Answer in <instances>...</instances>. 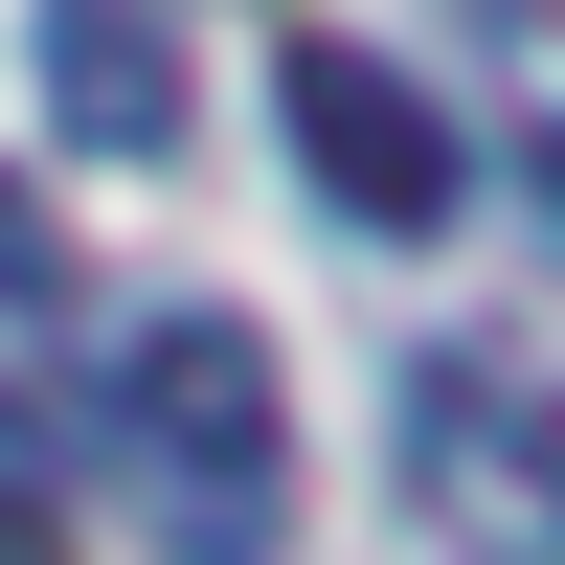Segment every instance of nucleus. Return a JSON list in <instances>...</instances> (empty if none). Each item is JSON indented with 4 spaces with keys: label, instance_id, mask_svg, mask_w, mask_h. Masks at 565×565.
I'll return each instance as SVG.
<instances>
[{
    "label": "nucleus",
    "instance_id": "obj_4",
    "mask_svg": "<svg viewBox=\"0 0 565 565\" xmlns=\"http://www.w3.org/2000/svg\"><path fill=\"white\" fill-rule=\"evenodd\" d=\"M45 114H68L90 159H159V136H181V23H114V0H68V23H45Z\"/></svg>",
    "mask_w": 565,
    "mask_h": 565
},
{
    "label": "nucleus",
    "instance_id": "obj_2",
    "mask_svg": "<svg viewBox=\"0 0 565 565\" xmlns=\"http://www.w3.org/2000/svg\"><path fill=\"white\" fill-rule=\"evenodd\" d=\"M407 498L452 521V565H565V362L430 340L407 362Z\"/></svg>",
    "mask_w": 565,
    "mask_h": 565
},
{
    "label": "nucleus",
    "instance_id": "obj_3",
    "mask_svg": "<svg viewBox=\"0 0 565 565\" xmlns=\"http://www.w3.org/2000/svg\"><path fill=\"white\" fill-rule=\"evenodd\" d=\"M271 114H295V181H317L340 226H385V249H430V226L476 204V159H452V114H430V90L385 68V45H317V23H295V68H271Z\"/></svg>",
    "mask_w": 565,
    "mask_h": 565
},
{
    "label": "nucleus",
    "instance_id": "obj_5",
    "mask_svg": "<svg viewBox=\"0 0 565 565\" xmlns=\"http://www.w3.org/2000/svg\"><path fill=\"white\" fill-rule=\"evenodd\" d=\"M0 565H68V543H45V498H23V476H0Z\"/></svg>",
    "mask_w": 565,
    "mask_h": 565
},
{
    "label": "nucleus",
    "instance_id": "obj_1",
    "mask_svg": "<svg viewBox=\"0 0 565 565\" xmlns=\"http://www.w3.org/2000/svg\"><path fill=\"white\" fill-rule=\"evenodd\" d=\"M114 452L159 498V565H271V498H295V385L226 295H159L114 340Z\"/></svg>",
    "mask_w": 565,
    "mask_h": 565
},
{
    "label": "nucleus",
    "instance_id": "obj_6",
    "mask_svg": "<svg viewBox=\"0 0 565 565\" xmlns=\"http://www.w3.org/2000/svg\"><path fill=\"white\" fill-rule=\"evenodd\" d=\"M521 181H543V204H565V114H543V136H521Z\"/></svg>",
    "mask_w": 565,
    "mask_h": 565
}]
</instances>
